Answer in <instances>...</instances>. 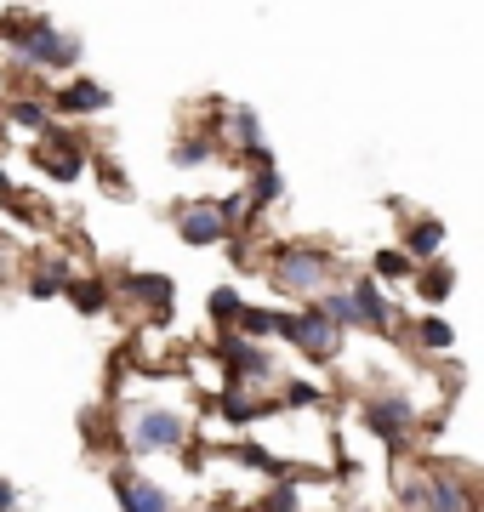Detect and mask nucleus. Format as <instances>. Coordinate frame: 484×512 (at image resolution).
Segmentation results:
<instances>
[{"mask_svg":"<svg viewBox=\"0 0 484 512\" xmlns=\"http://www.w3.org/2000/svg\"><path fill=\"white\" fill-rule=\"evenodd\" d=\"M0 35L12 46V63L29 74H75L80 52H86L80 35L57 29L52 18H23V12H12V18L0 23Z\"/></svg>","mask_w":484,"mask_h":512,"instance_id":"obj_1","label":"nucleus"},{"mask_svg":"<svg viewBox=\"0 0 484 512\" xmlns=\"http://www.w3.org/2000/svg\"><path fill=\"white\" fill-rule=\"evenodd\" d=\"M268 279L285 296H319L342 279V262L331 251H319V245H280V251L268 256Z\"/></svg>","mask_w":484,"mask_h":512,"instance_id":"obj_2","label":"nucleus"},{"mask_svg":"<svg viewBox=\"0 0 484 512\" xmlns=\"http://www.w3.org/2000/svg\"><path fill=\"white\" fill-rule=\"evenodd\" d=\"M126 439L137 456H160V450H183L188 444V421L177 410H160V404H137L126 421Z\"/></svg>","mask_w":484,"mask_h":512,"instance_id":"obj_3","label":"nucleus"},{"mask_svg":"<svg viewBox=\"0 0 484 512\" xmlns=\"http://www.w3.org/2000/svg\"><path fill=\"white\" fill-rule=\"evenodd\" d=\"M274 336H285L291 348H302L308 359H336L342 353V325L336 319H325V308H302V313H280V325H274Z\"/></svg>","mask_w":484,"mask_h":512,"instance_id":"obj_4","label":"nucleus"},{"mask_svg":"<svg viewBox=\"0 0 484 512\" xmlns=\"http://www.w3.org/2000/svg\"><path fill=\"white\" fill-rule=\"evenodd\" d=\"M35 160H40V171L46 177H57V183H75L80 171H86V160H92V148H86V137L80 131H69V126H46L40 131V148H35Z\"/></svg>","mask_w":484,"mask_h":512,"instance_id":"obj_5","label":"nucleus"},{"mask_svg":"<svg viewBox=\"0 0 484 512\" xmlns=\"http://www.w3.org/2000/svg\"><path fill=\"white\" fill-rule=\"evenodd\" d=\"M365 427H371L388 450H405L410 433H416V404H410L405 393H382V399L365 404Z\"/></svg>","mask_w":484,"mask_h":512,"instance_id":"obj_6","label":"nucleus"},{"mask_svg":"<svg viewBox=\"0 0 484 512\" xmlns=\"http://www.w3.org/2000/svg\"><path fill=\"white\" fill-rule=\"evenodd\" d=\"M46 103H52V114L80 120V114H109L114 109V92L103 86V80H92V74H69V80H63Z\"/></svg>","mask_w":484,"mask_h":512,"instance_id":"obj_7","label":"nucleus"},{"mask_svg":"<svg viewBox=\"0 0 484 512\" xmlns=\"http://www.w3.org/2000/svg\"><path fill=\"white\" fill-rule=\"evenodd\" d=\"M177 234H183V245H223L234 234V222L217 200H188L177 205Z\"/></svg>","mask_w":484,"mask_h":512,"instance_id":"obj_8","label":"nucleus"},{"mask_svg":"<svg viewBox=\"0 0 484 512\" xmlns=\"http://www.w3.org/2000/svg\"><path fill=\"white\" fill-rule=\"evenodd\" d=\"M217 359L228 365L234 387H251V382L262 387V382H274V376H280V365H274L257 342H245V336H223V342H217Z\"/></svg>","mask_w":484,"mask_h":512,"instance_id":"obj_9","label":"nucleus"},{"mask_svg":"<svg viewBox=\"0 0 484 512\" xmlns=\"http://www.w3.org/2000/svg\"><path fill=\"white\" fill-rule=\"evenodd\" d=\"M348 302H354V325H365V330H388L399 319L393 302L382 296V279H354L348 285Z\"/></svg>","mask_w":484,"mask_h":512,"instance_id":"obj_10","label":"nucleus"},{"mask_svg":"<svg viewBox=\"0 0 484 512\" xmlns=\"http://www.w3.org/2000/svg\"><path fill=\"white\" fill-rule=\"evenodd\" d=\"M473 484L456 473H433L428 484H422V512H473Z\"/></svg>","mask_w":484,"mask_h":512,"instance_id":"obj_11","label":"nucleus"},{"mask_svg":"<svg viewBox=\"0 0 484 512\" xmlns=\"http://www.w3.org/2000/svg\"><path fill=\"white\" fill-rule=\"evenodd\" d=\"M114 501L120 512H171V495L137 473H114Z\"/></svg>","mask_w":484,"mask_h":512,"instance_id":"obj_12","label":"nucleus"},{"mask_svg":"<svg viewBox=\"0 0 484 512\" xmlns=\"http://www.w3.org/2000/svg\"><path fill=\"white\" fill-rule=\"evenodd\" d=\"M217 154H223L217 131H183V137L171 143V165H177V171H200V165H211Z\"/></svg>","mask_w":484,"mask_h":512,"instance_id":"obj_13","label":"nucleus"},{"mask_svg":"<svg viewBox=\"0 0 484 512\" xmlns=\"http://www.w3.org/2000/svg\"><path fill=\"white\" fill-rule=\"evenodd\" d=\"M120 291H126L131 302L154 308V313H171V279L166 274H126L120 279Z\"/></svg>","mask_w":484,"mask_h":512,"instance_id":"obj_14","label":"nucleus"},{"mask_svg":"<svg viewBox=\"0 0 484 512\" xmlns=\"http://www.w3.org/2000/svg\"><path fill=\"white\" fill-rule=\"evenodd\" d=\"M217 137H234V143H240V154H257V148H262V120H257V109H245V103L223 109V131H217Z\"/></svg>","mask_w":484,"mask_h":512,"instance_id":"obj_15","label":"nucleus"},{"mask_svg":"<svg viewBox=\"0 0 484 512\" xmlns=\"http://www.w3.org/2000/svg\"><path fill=\"white\" fill-rule=\"evenodd\" d=\"M69 279H75V268H69L63 256H40L35 274H29V296H40V302H46V296H63Z\"/></svg>","mask_w":484,"mask_h":512,"instance_id":"obj_16","label":"nucleus"},{"mask_svg":"<svg viewBox=\"0 0 484 512\" xmlns=\"http://www.w3.org/2000/svg\"><path fill=\"white\" fill-rule=\"evenodd\" d=\"M439 251H445V228H439L433 217H416L405 228V256L410 262H433Z\"/></svg>","mask_w":484,"mask_h":512,"instance_id":"obj_17","label":"nucleus"},{"mask_svg":"<svg viewBox=\"0 0 484 512\" xmlns=\"http://www.w3.org/2000/svg\"><path fill=\"white\" fill-rule=\"evenodd\" d=\"M6 120L18 131H29V137H40V131L52 126V103H46V97H12V103H6Z\"/></svg>","mask_w":484,"mask_h":512,"instance_id":"obj_18","label":"nucleus"},{"mask_svg":"<svg viewBox=\"0 0 484 512\" xmlns=\"http://www.w3.org/2000/svg\"><path fill=\"white\" fill-rule=\"evenodd\" d=\"M217 410H223V416L234 421V427H251L257 416H274V410H268V404H262L257 393H245V387H228L223 399H217Z\"/></svg>","mask_w":484,"mask_h":512,"instance_id":"obj_19","label":"nucleus"},{"mask_svg":"<svg viewBox=\"0 0 484 512\" xmlns=\"http://www.w3.org/2000/svg\"><path fill=\"white\" fill-rule=\"evenodd\" d=\"M416 291L428 296V302H445V296L456 291V268H450V262H439V256H433V262H422V268H416Z\"/></svg>","mask_w":484,"mask_h":512,"instance_id":"obj_20","label":"nucleus"},{"mask_svg":"<svg viewBox=\"0 0 484 512\" xmlns=\"http://www.w3.org/2000/svg\"><path fill=\"white\" fill-rule=\"evenodd\" d=\"M63 296H69L80 313H103V308H109V285H103V279H80V274H75Z\"/></svg>","mask_w":484,"mask_h":512,"instance_id":"obj_21","label":"nucleus"},{"mask_svg":"<svg viewBox=\"0 0 484 512\" xmlns=\"http://www.w3.org/2000/svg\"><path fill=\"white\" fill-rule=\"evenodd\" d=\"M274 325H280V313H268V308H240V319H234V330H240L245 342L274 336Z\"/></svg>","mask_w":484,"mask_h":512,"instance_id":"obj_22","label":"nucleus"},{"mask_svg":"<svg viewBox=\"0 0 484 512\" xmlns=\"http://www.w3.org/2000/svg\"><path fill=\"white\" fill-rule=\"evenodd\" d=\"M205 308H211V319H217V325H234V319H240V308H245V296L234 291V285H217Z\"/></svg>","mask_w":484,"mask_h":512,"instance_id":"obj_23","label":"nucleus"},{"mask_svg":"<svg viewBox=\"0 0 484 512\" xmlns=\"http://www.w3.org/2000/svg\"><path fill=\"white\" fill-rule=\"evenodd\" d=\"M416 274V262L405 251H376V274L371 279H410Z\"/></svg>","mask_w":484,"mask_h":512,"instance_id":"obj_24","label":"nucleus"},{"mask_svg":"<svg viewBox=\"0 0 484 512\" xmlns=\"http://www.w3.org/2000/svg\"><path fill=\"white\" fill-rule=\"evenodd\" d=\"M262 512H302V495H297V484H274V490L262 495Z\"/></svg>","mask_w":484,"mask_h":512,"instance_id":"obj_25","label":"nucleus"},{"mask_svg":"<svg viewBox=\"0 0 484 512\" xmlns=\"http://www.w3.org/2000/svg\"><path fill=\"white\" fill-rule=\"evenodd\" d=\"M416 336H422V348H433V353L450 348V325H445V319H422V330H416Z\"/></svg>","mask_w":484,"mask_h":512,"instance_id":"obj_26","label":"nucleus"},{"mask_svg":"<svg viewBox=\"0 0 484 512\" xmlns=\"http://www.w3.org/2000/svg\"><path fill=\"white\" fill-rule=\"evenodd\" d=\"M234 461H245V467H262V473H280V461L268 456V450H257V444H240V450H228Z\"/></svg>","mask_w":484,"mask_h":512,"instance_id":"obj_27","label":"nucleus"},{"mask_svg":"<svg viewBox=\"0 0 484 512\" xmlns=\"http://www.w3.org/2000/svg\"><path fill=\"white\" fill-rule=\"evenodd\" d=\"M285 404H319V387H308V382H285Z\"/></svg>","mask_w":484,"mask_h":512,"instance_id":"obj_28","label":"nucleus"},{"mask_svg":"<svg viewBox=\"0 0 484 512\" xmlns=\"http://www.w3.org/2000/svg\"><path fill=\"white\" fill-rule=\"evenodd\" d=\"M399 501H405V512H422V478H405L399 484Z\"/></svg>","mask_w":484,"mask_h":512,"instance_id":"obj_29","label":"nucleus"},{"mask_svg":"<svg viewBox=\"0 0 484 512\" xmlns=\"http://www.w3.org/2000/svg\"><path fill=\"white\" fill-rule=\"evenodd\" d=\"M0 512H23V490L6 484V478H0Z\"/></svg>","mask_w":484,"mask_h":512,"instance_id":"obj_30","label":"nucleus"},{"mask_svg":"<svg viewBox=\"0 0 484 512\" xmlns=\"http://www.w3.org/2000/svg\"><path fill=\"white\" fill-rule=\"evenodd\" d=\"M6 279H12V245L0 239V285H6Z\"/></svg>","mask_w":484,"mask_h":512,"instance_id":"obj_31","label":"nucleus"}]
</instances>
